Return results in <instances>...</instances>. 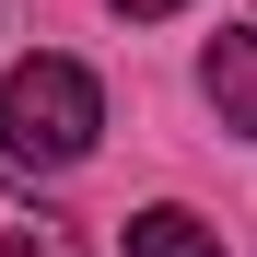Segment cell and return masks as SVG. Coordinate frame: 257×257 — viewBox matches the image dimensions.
I'll use <instances>...</instances> for the list:
<instances>
[{"label": "cell", "mask_w": 257, "mask_h": 257, "mask_svg": "<svg viewBox=\"0 0 257 257\" xmlns=\"http://www.w3.org/2000/svg\"><path fill=\"white\" fill-rule=\"evenodd\" d=\"M105 141V94H94V70L82 59H24V70H0V164H82Z\"/></svg>", "instance_id": "cell-1"}, {"label": "cell", "mask_w": 257, "mask_h": 257, "mask_svg": "<svg viewBox=\"0 0 257 257\" xmlns=\"http://www.w3.org/2000/svg\"><path fill=\"white\" fill-rule=\"evenodd\" d=\"M199 94H210V117H222L234 141H257V24H222L199 47Z\"/></svg>", "instance_id": "cell-2"}, {"label": "cell", "mask_w": 257, "mask_h": 257, "mask_svg": "<svg viewBox=\"0 0 257 257\" xmlns=\"http://www.w3.org/2000/svg\"><path fill=\"white\" fill-rule=\"evenodd\" d=\"M0 257H82V234L59 222L47 199H24V187H0Z\"/></svg>", "instance_id": "cell-3"}, {"label": "cell", "mask_w": 257, "mask_h": 257, "mask_svg": "<svg viewBox=\"0 0 257 257\" xmlns=\"http://www.w3.org/2000/svg\"><path fill=\"white\" fill-rule=\"evenodd\" d=\"M128 257H222V234H210L199 210L164 199V210H141V222H128Z\"/></svg>", "instance_id": "cell-4"}, {"label": "cell", "mask_w": 257, "mask_h": 257, "mask_svg": "<svg viewBox=\"0 0 257 257\" xmlns=\"http://www.w3.org/2000/svg\"><path fill=\"white\" fill-rule=\"evenodd\" d=\"M117 12H128V24H164V12H187V0H117Z\"/></svg>", "instance_id": "cell-5"}]
</instances>
